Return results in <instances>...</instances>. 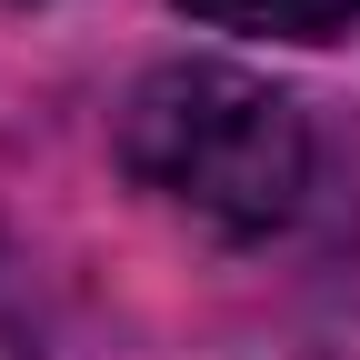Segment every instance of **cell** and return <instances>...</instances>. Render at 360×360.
I'll return each mask as SVG.
<instances>
[{"label":"cell","instance_id":"cell-1","mask_svg":"<svg viewBox=\"0 0 360 360\" xmlns=\"http://www.w3.org/2000/svg\"><path fill=\"white\" fill-rule=\"evenodd\" d=\"M120 170L220 240H260L310 200V120L231 60H160L120 101Z\"/></svg>","mask_w":360,"mask_h":360},{"label":"cell","instance_id":"cell-2","mask_svg":"<svg viewBox=\"0 0 360 360\" xmlns=\"http://www.w3.org/2000/svg\"><path fill=\"white\" fill-rule=\"evenodd\" d=\"M210 30H250V40H340L360 30V0H180Z\"/></svg>","mask_w":360,"mask_h":360}]
</instances>
